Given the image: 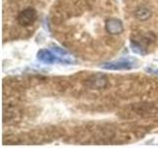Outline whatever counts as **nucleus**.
Wrapping results in <instances>:
<instances>
[{
    "instance_id": "1",
    "label": "nucleus",
    "mask_w": 158,
    "mask_h": 148,
    "mask_svg": "<svg viewBox=\"0 0 158 148\" xmlns=\"http://www.w3.org/2000/svg\"><path fill=\"white\" fill-rule=\"evenodd\" d=\"M37 17H38V13L36 10L34 8L29 7L24 9L23 11L19 13L17 17V21L19 25H21V26L28 27L35 23V21L37 20Z\"/></svg>"
},
{
    "instance_id": "2",
    "label": "nucleus",
    "mask_w": 158,
    "mask_h": 148,
    "mask_svg": "<svg viewBox=\"0 0 158 148\" xmlns=\"http://www.w3.org/2000/svg\"><path fill=\"white\" fill-rule=\"evenodd\" d=\"M106 31L111 35H120L123 31V26L121 20L116 18L108 19L105 23Z\"/></svg>"
},
{
    "instance_id": "3",
    "label": "nucleus",
    "mask_w": 158,
    "mask_h": 148,
    "mask_svg": "<svg viewBox=\"0 0 158 148\" xmlns=\"http://www.w3.org/2000/svg\"><path fill=\"white\" fill-rule=\"evenodd\" d=\"M38 57L40 60H42L44 63H48V64L58 61L57 57L54 56L51 51H47V49H41V51L38 52Z\"/></svg>"
},
{
    "instance_id": "4",
    "label": "nucleus",
    "mask_w": 158,
    "mask_h": 148,
    "mask_svg": "<svg viewBox=\"0 0 158 148\" xmlns=\"http://www.w3.org/2000/svg\"><path fill=\"white\" fill-rule=\"evenodd\" d=\"M104 68L107 69H127L131 68V63L127 61H120V62H112V63H105L103 65Z\"/></svg>"
},
{
    "instance_id": "5",
    "label": "nucleus",
    "mask_w": 158,
    "mask_h": 148,
    "mask_svg": "<svg viewBox=\"0 0 158 148\" xmlns=\"http://www.w3.org/2000/svg\"><path fill=\"white\" fill-rule=\"evenodd\" d=\"M150 16H151V11L145 7L137 9L136 12H135V17L138 20H140V21H145V20L149 19Z\"/></svg>"
},
{
    "instance_id": "6",
    "label": "nucleus",
    "mask_w": 158,
    "mask_h": 148,
    "mask_svg": "<svg viewBox=\"0 0 158 148\" xmlns=\"http://www.w3.org/2000/svg\"><path fill=\"white\" fill-rule=\"evenodd\" d=\"M155 72H156V74H158V70H157V71H155Z\"/></svg>"
}]
</instances>
